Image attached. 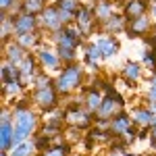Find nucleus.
<instances>
[{
	"label": "nucleus",
	"instance_id": "nucleus-1",
	"mask_svg": "<svg viewBox=\"0 0 156 156\" xmlns=\"http://www.w3.org/2000/svg\"><path fill=\"white\" fill-rule=\"evenodd\" d=\"M12 125H15V133H12V146L21 144L25 140H29L31 133L37 131V115L29 108H23V110H15L12 115Z\"/></svg>",
	"mask_w": 156,
	"mask_h": 156
},
{
	"label": "nucleus",
	"instance_id": "nucleus-23",
	"mask_svg": "<svg viewBox=\"0 0 156 156\" xmlns=\"http://www.w3.org/2000/svg\"><path fill=\"white\" fill-rule=\"evenodd\" d=\"M40 34H36V31H31V34H21V36H17V42L23 46L25 50H34L40 46Z\"/></svg>",
	"mask_w": 156,
	"mask_h": 156
},
{
	"label": "nucleus",
	"instance_id": "nucleus-28",
	"mask_svg": "<svg viewBox=\"0 0 156 156\" xmlns=\"http://www.w3.org/2000/svg\"><path fill=\"white\" fill-rule=\"evenodd\" d=\"M46 9L44 6V2H40V0H23V11L25 12H31V15H37V12H42Z\"/></svg>",
	"mask_w": 156,
	"mask_h": 156
},
{
	"label": "nucleus",
	"instance_id": "nucleus-30",
	"mask_svg": "<svg viewBox=\"0 0 156 156\" xmlns=\"http://www.w3.org/2000/svg\"><path fill=\"white\" fill-rule=\"evenodd\" d=\"M56 6H58L60 11H69V12L79 11V2L77 0H56Z\"/></svg>",
	"mask_w": 156,
	"mask_h": 156
},
{
	"label": "nucleus",
	"instance_id": "nucleus-10",
	"mask_svg": "<svg viewBox=\"0 0 156 156\" xmlns=\"http://www.w3.org/2000/svg\"><path fill=\"white\" fill-rule=\"evenodd\" d=\"M37 60H40V67H44L48 71H58L60 69L58 52H52L46 46H37Z\"/></svg>",
	"mask_w": 156,
	"mask_h": 156
},
{
	"label": "nucleus",
	"instance_id": "nucleus-13",
	"mask_svg": "<svg viewBox=\"0 0 156 156\" xmlns=\"http://www.w3.org/2000/svg\"><path fill=\"white\" fill-rule=\"evenodd\" d=\"M104 58L102 56V50H100V46H98L96 42H92V44H87V48H85V65H87V69L90 71H98V62Z\"/></svg>",
	"mask_w": 156,
	"mask_h": 156
},
{
	"label": "nucleus",
	"instance_id": "nucleus-15",
	"mask_svg": "<svg viewBox=\"0 0 156 156\" xmlns=\"http://www.w3.org/2000/svg\"><path fill=\"white\" fill-rule=\"evenodd\" d=\"M102 100H104L102 92H100L98 87H90V90H87V94H85V108H87L92 115H96L98 108L102 106Z\"/></svg>",
	"mask_w": 156,
	"mask_h": 156
},
{
	"label": "nucleus",
	"instance_id": "nucleus-24",
	"mask_svg": "<svg viewBox=\"0 0 156 156\" xmlns=\"http://www.w3.org/2000/svg\"><path fill=\"white\" fill-rule=\"evenodd\" d=\"M21 73H19V67L17 65H11L9 60L2 62V83L4 81H12V79H19Z\"/></svg>",
	"mask_w": 156,
	"mask_h": 156
},
{
	"label": "nucleus",
	"instance_id": "nucleus-29",
	"mask_svg": "<svg viewBox=\"0 0 156 156\" xmlns=\"http://www.w3.org/2000/svg\"><path fill=\"white\" fill-rule=\"evenodd\" d=\"M34 85H36V90H44V87L54 85V81H52V77H50V75H46V73H37Z\"/></svg>",
	"mask_w": 156,
	"mask_h": 156
},
{
	"label": "nucleus",
	"instance_id": "nucleus-27",
	"mask_svg": "<svg viewBox=\"0 0 156 156\" xmlns=\"http://www.w3.org/2000/svg\"><path fill=\"white\" fill-rule=\"evenodd\" d=\"M69 144H60V146H50L46 150H42V156H69Z\"/></svg>",
	"mask_w": 156,
	"mask_h": 156
},
{
	"label": "nucleus",
	"instance_id": "nucleus-32",
	"mask_svg": "<svg viewBox=\"0 0 156 156\" xmlns=\"http://www.w3.org/2000/svg\"><path fill=\"white\" fill-rule=\"evenodd\" d=\"M12 2H15V0H0V6H2V12H6V11H9Z\"/></svg>",
	"mask_w": 156,
	"mask_h": 156
},
{
	"label": "nucleus",
	"instance_id": "nucleus-6",
	"mask_svg": "<svg viewBox=\"0 0 156 156\" xmlns=\"http://www.w3.org/2000/svg\"><path fill=\"white\" fill-rule=\"evenodd\" d=\"M12 21H15V37L21 36V34H31V31H36L37 27H40V21H37L36 15L25 12V11L15 15Z\"/></svg>",
	"mask_w": 156,
	"mask_h": 156
},
{
	"label": "nucleus",
	"instance_id": "nucleus-31",
	"mask_svg": "<svg viewBox=\"0 0 156 156\" xmlns=\"http://www.w3.org/2000/svg\"><path fill=\"white\" fill-rule=\"evenodd\" d=\"M148 102H156V71H154V75H152L150 87H148Z\"/></svg>",
	"mask_w": 156,
	"mask_h": 156
},
{
	"label": "nucleus",
	"instance_id": "nucleus-14",
	"mask_svg": "<svg viewBox=\"0 0 156 156\" xmlns=\"http://www.w3.org/2000/svg\"><path fill=\"white\" fill-rule=\"evenodd\" d=\"M112 15H115V4L110 0H100L94 4V17L98 23H106Z\"/></svg>",
	"mask_w": 156,
	"mask_h": 156
},
{
	"label": "nucleus",
	"instance_id": "nucleus-22",
	"mask_svg": "<svg viewBox=\"0 0 156 156\" xmlns=\"http://www.w3.org/2000/svg\"><path fill=\"white\" fill-rule=\"evenodd\" d=\"M0 21H2V27H0V34H2V42L6 44V42H9V37L15 36V21H12V15H4V12H2Z\"/></svg>",
	"mask_w": 156,
	"mask_h": 156
},
{
	"label": "nucleus",
	"instance_id": "nucleus-19",
	"mask_svg": "<svg viewBox=\"0 0 156 156\" xmlns=\"http://www.w3.org/2000/svg\"><path fill=\"white\" fill-rule=\"evenodd\" d=\"M12 133H15V125L12 121H2V129H0V146L2 150H11L12 146Z\"/></svg>",
	"mask_w": 156,
	"mask_h": 156
},
{
	"label": "nucleus",
	"instance_id": "nucleus-33",
	"mask_svg": "<svg viewBox=\"0 0 156 156\" xmlns=\"http://www.w3.org/2000/svg\"><path fill=\"white\" fill-rule=\"evenodd\" d=\"M125 156H135V154H125Z\"/></svg>",
	"mask_w": 156,
	"mask_h": 156
},
{
	"label": "nucleus",
	"instance_id": "nucleus-26",
	"mask_svg": "<svg viewBox=\"0 0 156 156\" xmlns=\"http://www.w3.org/2000/svg\"><path fill=\"white\" fill-rule=\"evenodd\" d=\"M56 52H58L60 60H62V62H67V65L75 62V58H77L75 48H69V46H56Z\"/></svg>",
	"mask_w": 156,
	"mask_h": 156
},
{
	"label": "nucleus",
	"instance_id": "nucleus-18",
	"mask_svg": "<svg viewBox=\"0 0 156 156\" xmlns=\"http://www.w3.org/2000/svg\"><path fill=\"white\" fill-rule=\"evenodd\" d=\"M36 152H37L36 142H29V140H25V142H21V144L11 146V150H9L11 156H34Z\"/></svg>",
	"mask_w": 156,
	"mask_h": 156
},
{
	"label": "nucleus",
	"instance_id": "nucleus-3",
	"mask_svg": "<svg viewBox=\"0 0 156 156\" xmlns=\"http://www.w3.org/2000/svg\"><path fill=\"white\" fill-rule=\"evenodd\" d=\"M34 104H36L40 110H44V112H50V110H54L56 104H58V90L54 87V85H50V87H44V90H36L34 92Z\"/></svg>",
	"mask_w": 156,
	"mask_h": 156
},
{
	"label": "nucleus",
	"instance_id": "nucleus-9",
	"mask_svg": "<svg viewBox=\"0 0 156 156\" xmlns=\"http://www.w3.org/2000/svg\"><path fill=\"white\" fill-rule=\"evenodd\" d=\"M150 31H152V17L150 15H142V17L129 21L127 29H125L127 37H137L140 34H150Z\"/></svg>",
	"mask_w": 156,
	"mask_h": 156
},
{
	"label": "nucleus",
	"instance_id": "nucleus-12",
	"mask_svg": "<svg viewBox=\"0 0 156 156\" xmlns=\"http://www.w3.org/2000/svg\"><path fill=\"white\" fill-rule=\"evenodd\" d=\"M148 9H150V0H127L125 2V17H127V21H133V19L146 15Z\"/></svg>",
	"mask_w": 156,
	"mask_h": 156
},
{
	"label": "nucleus",
	"instance_id": "nucleus-21",
	"mask_svg": "<svg viewBox=\"0 0 156 156\" xmlns=\"http://www.w3.org/2000/svg\"><path fill=\"white\" fill-rule=\"evenodd\" d=\"M142 65L140 62H133V60H129L125 67H123V79L127 81V83H133V81H137L140 77H142Z\"/></svg>",
	"mask_w": 156,
	"mask_h": 156
},
{
	"label": "nucleus",
	"instance_id": "nucleus-8",
	"mask_svg": "<svg viewBox=\"0 0 156 156\" xmlns=\"http://www.w3.org/2000/svg\"><path fill=\"white\" fill-rule=\"evenodd\" d=\"M133 125H135V123H133V119L127 115V112H125V110H123V112H119L117 117H112V119H110V129H108V131H110V135L125 137V135H127V131L131 129Z\"/></svg>",
	"mask_w": 156,
	"mask_h": 156
},
{
	"label": "nucleus",
	"instance_id": "nucleus-4",
	"mask_svg": "<svg viewBox=\"0 0 156 156\" xmlns=\"http://www.w3.org/2000/svg\"><path fill=\"white\" fill-rule=\"evenodd\" d=\"M37 21H40V27H46L50 31H58V29L65 27L62 19H60V11H58L56 4H54V6H46L44 11L40 12Z\"/></svg>",
	"mask_w": 156,
	"mask_h": 156
},
{
	"label": "nucleus",
	"instance_id": "nucleus-34",
	"mask_svg": "<svg viewBox=\"0 0 156 156\" xmlns=\"http://www.w3.org/2000/svg\"><path fill=\"white\" fill-rule=\"evenodd\" d=\"M94 2H100V0H94Z\"/></svg>",
	"mask_w": 156,
	"mask_h": 156
},
{
	"label": "nucleus",
	"instance_id": "nucleus-11",
	"mask_svg": "<svg viewBox=\"0 0 156 156\" xmlns=\"http://www.w3.org/2000/svg\"><path fill=\"white\" fill-rule=\"evenodd\" d=\"M27 50L19 44V42H6L4 44V60H9L11 65H21V60L25 58Z\"/></svg>",
	"mask_w": 156,
	"mask_h": 156
},
{
	"label": "nucleus",
	"instance_id": "nucleus-25",
	"mask_svg": "<svg viewBox=\"0 0 156 156\" xmlns=\"http://www.w3.org/2000/svg\"><path fill=\"white\" fill-rule=\"evenodd\" d=\"M2 90H4V96H19L21 94V90H23V83H21V79H12V81H4L2 83Z\"/></svg>",
	"mask_w": 156,
	"mask_h": 156
},
{
	"label": "nucleus",
	"instance_id": "nucleus-2",
	"mask_svg": "<svg viewBox=\"0 0 156 156\" xmlns=\"http://www.w3.org/2000/svg\"><path fill=\"white\" fill-rule=\"evenodd\" d=\"M81 85H83V67L77 62L67 65L54 81V87L58 90V94H71L73 90H77Z\"/></svg>",
	"mask_w": 156,
	"mask_h": 156
},
{
	"label": "nucleus",
	"instance_id": "nucleus-17",
	"mask_svg": "<svg viewBox=\"0 0 156 156\" xmlns=\"http://www.w3.org/2000/svg\"><path fill=\"white\" fill-rule=\"evenodd\" d=\"M127 23L129 21H127L125 15H112L106 23H102V25H104V29H106L108 34H119V31H125L127 29Z\"/></svg>",
	"mask_w": 156,
	"mask_h": 156
},
{
	"label": "nucleus",
	"instance_id": "nucleus-7",
	"mask_svg": "<svg viewBox=\"0 0 156 156\" xmlns=\"http://www.w3.org/2000/svg\"><path fill=\"white\" fill-rule=\"evenodd\" d=\"M40 65V60H37V56H34V54H25V58L21 60V65H19V73H21V83H34L36 81V67Z\"/></svg>",
	"mask_w": 156,
	"mask_h": 156
},
{
	"label": "nucleus",
	"instance_id": "nucleus-5",
	"mask_svg": "<svg viewBox=\"0 0 156 156\" xmlns=\"http://www.w3.org/2000/svg\"><path fill=\"white\" fill-rule=\"evenodd\" d=\"M65 121L73 125V127H79V129H83V127H90L92 125V112L87 110V108H79L73 104L71 108H67L65 110Z\"/></svg>",
	"mask_w": 156,
	"mask_h": 156
},
{
	"label": "nucleus",
	"instance_id": "nucleus-20",
	"mask_svg": "<svg viewBox=\"0 0 156 156\" xmlns=\"http://www.w3.org/2000/svg\"><path fill=\"white\" fill-rule=\"evenodd\" d=\"M152 117H154V112L150 108H135L131 112V119L137 127H150L152 125Z\"/></svg>",
	"mask_w": 156,
	"mask_h": 156
},
{
	"label": "nucleus",
	"instance_id": "nucleus-16",
	"mask_svg": "<svg viewBox=\"0 0 156 156\" xmlns=\"http://www.w3.org/2000/svg\"><path fill=\"white\" fill-rule=\"evenodd\" d=\"M94 42L100 46L104 58H112V56H117V52H119V42H117L115 37H98V40H94Z\"/></svg>",
	"mask_w": 156,
	"mask_h": 156
}]
</instances>
